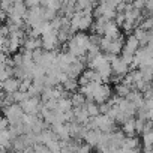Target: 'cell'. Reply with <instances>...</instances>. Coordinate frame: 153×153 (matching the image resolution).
<instances>
[{
	"mask_svg": "<svg viewBox=\"0 0 153 153\" xmlns=\"http://www.w3.org/2000/svg\"><path fill=\"white\" fill-rule=\"evenodd\" d=\"M117 107H119V110L120 111H123L125 114H128L129 117H134L135 114H137V107L131 102V101H128L126 98H120L119 99V102L116 104Z\"/></svg>",
	"mask_w": 153,
	"mask_h": 153,
	"instance_id": "2e32d148",
	"label": "cell"
},
{
	"mask_svg": "<svg viewBox=\"0 0 153 153\" xmlns=\"http://www.w3.org/2000/svg\"><path fill=\"white\" fill-rule=\"evenodd\" d=\"M90 36L86 35V32H76L72 35V38L66 42L68 47V53L71 56H74L75 59H81L83 56H86V53L90 48Z\"/></svg>",
	"mask_w": 153,
	"mask_h": 153,
	"instance_id": "6da1fadb",
	"label": "cell"
},
{
	"mask_svg": "<svg viewBox=\"0 0 153 153\" xmlns=\"http://www.w3.org/2000/svg\"><path fill=\"white\" fill-rule=\"evenodd\" d=\"M72 108H74V107H72L71 98H60V99H57V110H59V111L65 113V111H69V110H72Z\"/></svg>",
	"mask_w": 153,
	"mask_h": 153,
	"instance_id": "83f0119b",
	"label": "cell"
},
{
	"mask_svg": "<svg viewBox=\"0 0 153 153\" xmlns=\"http://www.w3.org/2000/svg\"><path fill=\"white\" fill-rule=\"evenodd\" d=\"M149 153H153V147H152V149H150V152H149Z\"/></svg>",
	"mask_w": 153,
	"mask_h": 153,
	"instance_id": "c3c4849f",
	"label": "cell"
},
{
	"mask_svg": "<svg viewBox=\"0 0 153 153\" xmlns=\"http://www.w3.org/2000/svg\"><path fill=\"white\" fill-rule=\"evenodd\" d=\"M140 71H141L143 80L150 84V81L153 80V68L152 66H144V68H140Z\"/></svg>",
	"mask_w": 153,
	"mask_h": 153,
	"instance_id": "d6a6232c",
	"label": "cell"
},
{
	"mask_svg": "<svg viewBox=\"0 0 153 153\" xmlns=\"http://www.w3.org/2000/svg\"><path fill=\"white\" fill-rule=\"evenodd\" d=\"M20 107L23 108L24 114H32V116H38V113L41 111L42 102H41V98H36V96H30V98H27L26 101H23V102L20 104Z\"/></svg>",
	"mask_w": 153,
	"mask_h": 153,
	"instance_id": "8992f818",
	"label": "cell"
},
{
	"mask_svg": "<svg viewBox=\"0 0 153 153\" xmlns=\"http://www.w3.org/2000/svg\"><path fill=\"white\" fill-rule=\"evenodd\" d=\"M104 36L105 38H110V39H117L120 38V30H119V26L116 24V21H108L107 27H105V32H104Z\"/></svg>",
	"mask_w": 153,
	"mask_h": 153,
	"instance_id": "ffe728a7",
	"label": "cell"
},
{
	"mask_svg": "<svg viewBox=\"0 0 153 153\" xmlns=\"http://www.w3.org/2000/svg\"><path fill=\"white\" fill-rule=\"evenodd\" d=\"M57 15H59V12H57V11H54V9H50V8H45V6H44V20H45V21H48V23H50V21H53Z\"/></svg>",
	"mask_w": 153,
	"mask_h": 153,
	"instance_id": "836d02e7",
	"label": "cell"
},
{
	"mask_svg": "<svg viewBox=\"0 0 153 153\" xmlns=\"http://www.w3.org/2000/svg\"><path fill=\"white\" fill-rule=\"evenodd\" d=\"M74 2H78V0H74Z\"/></svg>",
	"mask_w": 153,
	"mask_h": 153,
	"instance_id": "816d5d0a",
	"label": "cell"
},
{
	"mask_svg": "<svg viewBox=\"0 0 153 153\" xmlns=\"http://www.w3.org/2000/svg\"><path fill=\"white\" fill-rule=\"evenodd\" d=\"M134 56H135V54H132V53H129V51H125V50H122V60H123L125 63L131 65V63L134 62Z\"/></svg>",
	"mask_w": 153,
	"mask_h": 153,
	"instance_id": "d590c367",
	"label": "cell"
},
{
	"mask_svg": "<svg viewBox=\"0 0 153 153\" xmlns=\"http://www.w3.org/2000/svg\"><path fill=\"white\" fill-rule=\"evenodd\" d=\"M71 101H72V107H74V108H78V107H83V105H84L86 96L78 92V93H74V95L71 96Z\"/></svg>",
	"mask_w": 153,
	"mask_h": 153,
	"instance_id": "1f68e13d",
	"label": "cell"
},
{
	"mask_svg": "<svg viewBox=\"0 0 153 153\" xmlns=\"http://www.w3.org/2000/svg\"><path fill=\"white\" fill-rule=\"evenodd\" d=\"M102 2H104L105 5H108L110 8H114V9H116V8L123 2V0H102Z\"/></svg>",
	"mask_w": 153,
	"mask_h": 153,
	"instance_id": "f35d334b",
	"label": "cell"
},
{
	"mask_svg": "<svg viewBox=\"0 0 153 153\" xmlns=\"http://www.w3.org/2000/svg\"><path fill=\"white\" fill-rule=\"evenodd\" d=\"M75 153H90V146L89 144H81Z\"/></svg>",
	"mask_w": 153,
	"mask_h": 153,
	"instance_id": "60d3db41",
	"label": "cell"
},
{
	"mask_svg": "<svg viewBox=\"0 0 153 153\" xmlns=\"http://www.w3.org/2000/svg\"><path fill=\"white\" fill-rule=\"evenodd\" d=\"M95 122H96L98 129H99L101 132H104V134H111V132L116 131V122H114L111 117H108L107 114H99V116H96V117H95Z\"/></svg>",
	"mask_w": 153,
	"mask_h": 153,
	"instance_id": "52a82bcc",
	"label": "cell"
},
{
	"mask_svg": "<svg viewBox=\"0 0 153 153\" xmlns=\"http://www.w3.org/2000/svg\"><path fill=\"white\" fill-rule=\"evenodd\" d=\"M101 137H102V132H101L99 129H96V131H90V129H89V131L86 132L84 141H86V144H89L90 147H93V146H98V144H99Z\"/></svg>",
	"mask_w": 153,
	"mask_h": 153,
	"instance_id": "ac0fdd59",
	"label": "cell"
},
{
	"mask_svg": "<svg viewBox=\"0 0 153 153\" xmlns=\"http://www.w3.org/2000/svg\"><path fill=\"white\" fill-rule=\"evenodd\" d=\"M95 5L90 2V0H78L75 2V9L80 12H93Z\"/></svg>",
	"mask_w": 153,
	"mask_h": 153,
	"instance_id": "484cf974",
	"label": "cell"
},
{
	"mask_svg": "<svg viewBox=\"0 0 153 153\" xmlns=\"http://www.w3.org/2000/svg\"><path fill=\"white\" fill-rule=\"evenodd\" d=\"M3 114H5V119L8 120L9 126H14V125L23 122V117H24V111L20 107V104H12V105L3 108Z\"/></svg>",
	"mask_w": 153,
	"mask_h": 153,
	"instance_id": "3957f363",
	"label": "cell"
},
{
	"mask_svg": "<svg viewBox=\"0 0 153 153\" xmlns=\"http://www.w3.org/2000/svg\"><path fill=\"white\" fill-rule=\"evenodd\" d=\"M74 116H75V122L80 123V125H86L90 119L89 113L84 110V107H78V108H74Z\"/></svg>",
	"mask_w": 153,
	"mask_h": 153,
	"instance_id": "7402d4cb",
	"label": "cell"
},
{
	"mask_svg": "<svg viewBox=\"0 0 153 153\" xmlns=\"http://www.w3.org/2000/svg\"><path fill=\"white\" fill-rule=\"evenodd\" d=\"M146 9L149 12H153V0H147L146 2Z\"/></svg>",
	"mask_w": 153,
	"mask_h": 153,
	"instance_id": "ee69618b",
	"label": "cell"
},
{
	"mask_svg": "<svg viewBox=\"0 0 153 153\" xmlns=\"http://www.w3.org/2000/svg\"><path fill=\"white\" fill-rule=\"evenodd\" d=\"M84 63L80 60V59H76L74 63L69 65V68L65 71V74L68 75V78H74V80H78V76L84 72Z\"/></svg>",
	"mask_w": 153,
	"mask_h": 153,
	"instance_id": "30bf717a",
	"label": "cell"
},
{
	"mask_svg": "<svg viewBox=\"0 0 153 153\" xmlns=\"http://www.w3.org/2000/svg\"><path fill=\"white\" fill-rule=\"evenodd\" d=\"M12 96H14V101H15V104H21L23 101H26L27 98H30V95H29L27 92H21V90L15 92Z\"/></svg>",
	"mask_w": 153,
	"mask_h": 153,
	"instance_id": "e575fe53",
	"label": "cell"
},
{
	"mask_svg": "<svg viewBox=\"0 0 153 153\" xmlns=\"http://www.w3.org/2000/svg\"><path fill=\"white\" fill-rule=\"evenodd\" d=\"M140 29H143V30H146L147 32V29H153V17H150V18H146L144 21H143V24H141V27Z\"/></svg>",
	"mask_w": 153,
	"mask_h": 153,
	"instance_id": "74e56055",
	"label": "cell"
},
{
	"mask_svg": "<svg viewBox=\"0 0 153 153\" xmlns=\"http://www.w3.org/2000/svg\"><path fill=\"white\" fill-rule=\"evenodd\" d=\"M33 152L35 153H53L45 144H35L33 146Z\"/></svg>",
	"mask_w": 153,
	"mask_h": 153,
	"instance_id": "8d00e7d4",
	"label": "cell"
},
{
	"mask_svg": "<svg viewBox=\"0 0 153 153\" xmlns=\"http://www.w3.org/2000/svg\"><path fill=\"white\" fill-rule=\"evenodd\" d=\"M20 47H23V41L17 39V38H12V36H8V41H6V45H5V50L3 53H11V54H15L18 53Z\"/></svg>",
	"mask_w": 153,
	"mask_h": 153,
	"instance_id": "e0dca14e",
	"label": "cell"
},
{
	"mask_svg": "<svg viewBox=\"0 0 153 153\" xmlns=\"http://www.w3.org/2000/svg\"><path fill=\"white\" fill-rule=\"evenodd\" d=\"M152 33H153V29H152Z\"/></svg>",
	"mask_w": 153,
	"mask_h": 153,
	"instance_id": "f5cc1de1",
	"label": "cell"
},
{
	"mask_svg": "<svg viewBox=\"0 0 153 153\" xmlns=\"http://www.w3.org/2000/svg\"><path fill=\"white\" fill-rule=\"evenodd\" d=\"M23 48L27 51H35L38 48H42V39L41 38H30L26 36L24 42H23Z\"/></svg>",
	"mask_w": 153,
	"mask_h": 153,
	"instance_id": "d6986e66",
	"label": "cell"
},
{
	"mask_svg": "<svg viewBox=\"0 0 153 153\" xmlns=\"http://www.w3.org/2000/svg\"><path fill=\"white\" fill-rule=\"evenodd\" d=\"M8 120L5 119V117H0V132L2 131H5V129H8Z\"/></svg>",
	"mask_w": 153,
	"mask_h": 153,
	"instance_id": "b9f144b4",
	"label": "cell"
},
{
	"mask_svg": "<svg viewBox=\"0 0 153 153\" xmlns=\"http://www.w3.org/2000/svg\"><path fill=\"white\" fill-rule=\"evenodd\" d=\"M0 93H2V83H0Z\"/></svg>",
	"mask_w": 153,
	"mask_h": 153,
	"instance_id": "7dc6e473",
	"label": "cell"
},
{
	"mask_svg": "<svg viewBox=\"0 0 153 153\" xmlns=\"http://www.w3.org/2000/svg\"><path fill=\"white\" fill-rule=\"evenodd\" d=\"M107 24H108V20H105L104 17H98V18H95L93 26H92V29H93L95 35H99V36H101V35H104Z\"/></svg>",
	"mask_w": 153,
	"mask_h": 153,
	"instance_id": "cb8c5ba5",
	"label": "cell"
},
{
	"mask_svg": "<svg viewBox=\"0 0 153 153\" xmlns=\"http://www.w3.org/2000/svg\"><path fill=\"white\" fill-rule=\"evenodd\" d=\"M84 110L89 113V116L90 117H96V116H99L101 113H99V104H96L93 99H86V102H84Z\"/></svg>",
	"mask_w": 153,
	"mask_h": 153,
	"instance_id": "d4e9b609",
	"label": "cell"
},
{
	"mask_svg": "<svg viewBox=\"0 0 153 153\" xmlns=\"http://www.w3.org/2000/svg\"><path fill=\"white\" fill-rule=\"evenodd\" d=\"M24 3L27 8H33V6H41V0H24Z\"/></svg>",
	"mask_w": 153,
	"mask_h": 153,
	"instance_id": "ab89813d",
	"label": "cell"
},
{
	"mask_svg": "<svg viewBox=\"0 0 153 153\" xmlns=\"http://www.w3.org/2000/svg\"><path fill=\"white\" fill-rule=\"evenodd\" d=\"M8 20V12H5L3 9H0V24H5Z\"/></svg>",
	"mask_w": 153,
	"mask_h": 153,
	"instance_id": "7bdbcfd3",
	"label": "cell"
},
{
	"mask_svg": "<svg viewBox=\"0 0 153 153\" xmlns=\"http://www.w3.org/2000/svg\"><path fill=\"white\" fill-rule=\"evenodd\" d=\"M125 3H134V0H123Z\"/></svg>",
	"mask_w": 153,
	"mask_h": 153,
	"instance_id": "bcb514c9",
	"label": "cell"
},
{
	"mask_svg": "<svg viewBox=\"0 0 153 153\" xmlns=\"http://www.w3.org/2000/svg\"><path fill=\"white\" fill-rule=\"evenodd\" d=\"M90 2H92L93 5H96V3H101V2H102V0H90Z\"/></svg>",
	"mask_w": 153,
	"mask_h": 153,
	"instance_id": "f6af8a7d",
	"label": "cell"
},
{
	"mask_svg": "<svg viewBox=\"0 0 153 153\" xmlns=\"http://www.w3.org/2000/svg\"><path fill=\"white\" fill-rule=\"evenodd\" d=\"M93 14L92 12H81L80 15V21H78V32H86L89 29H92L93 26Z\"/></svg>",
	"mask_w": 153,
	"mask_h": 153,
	"instance_id": "9a60e30c",
	"label": "cell"
},
{
	"mask_svg": "<svg viewBox=\"0 0 153 153\" xmlns=\"http://www.w3.org/2000/svg\"><path fill=\"white\" fill-rule=\"evenodd\" d=\"M50 129L56 134V137H57L60 141H66V140H69V138H71L69 123H68V122H65V123H59V125H53Z\"/></svg>",
	"mask_w": 153,
	"mask_h": 153,
	"instance_id": "7c38bea8",
	"label": "cell"
},
{
	"mask_svg": "<svg viewBox=\"0 0 153 153\" xmlns=\"http://www.w3.org/2000/svg\"><path fill=\"white\" fill-rule=\"evenodd\" d=\"M62 87L69 92V93H74L76 89H80V84H78V80H74V78H66V81L62 84Z\"/></svg>",
	"mask_w": 153,
	"mask_h": 153,
	"instance_id": "f546056e",
	"label": "cell"
},
{
	"mask_svg": "<svg viewBox=\"0 0 153 153\" xmlns=\"http://www.w3.org/2000/svg\"><path fill=\"white\" fill-rule=\"evenodd\" d=\"M111 87H110V84H105V83H102V84H99L98 86V89L95 90V93H93V101L96 102V104H104V102H107L110 98H111Z\"/></svg>",
	"mask_w": 153,
	"mask_h": 153,
	"instance_id": "ba28073f",
	"label": "cell"
},
{
	"mask_svg": "<svg viewBox=\"0 0 153 153\" xmlns=\"http://www.w3.org/2000/svg\"><path fill=\"white\" fill-rule=\"evenodd\" d=\"M150 86H152V87H153V80H152V81H150Z\"/></svg>",
	"mask_w": 153,
	"mask_h": 153,
	"instance_id": "681fc988",
	"label": "cell"
},
{
	"mask_svg": "<svg viewBox=\"0 0 153 153\" xmlns=\"http://www.w3.org/2000/svg\"><path fill=\"white\" fill-rule=\"evenodd\" d=\"M27 9L29 8L26 6L24 2H15L14 6H12V9L8 12V18L9 20H18V18H23L24 20V17L27 14Z\"/></svg>",
	"mask_w": 153,
	"mask_h": 153,
	"instance_id": "8fae6325",
	"label": "cell"
},
{
	"mask_svg": "<svg viewBox=\"0 0 153 153\" xmlns=\"http://www.w3.org/2000/svg\"><path fill=\"white\" fill-rule=\"evenodd\" d=\"M138 138L137 137H125L123 143H122V147L123 149H131V150H137L138 149Z\"/></svg>",
	"mask_w": 153,
	"mask_h": 153,
	"instance_id": "f1b7e54d",
	"label": "cell"
},
{
	"mask_svg": "<svg viewBox=\"0 0 153 153\" xmlns=\"http://www.w3.org/2000/svg\"><path fill=\"white\" fill-rule=\"evenodd\" d=\"M122 131H123L125 135H128V137H134L135 132H137V129H135V119L132 117V119L126 120V122L123 123V126H122Z\"/></svg>",
	"mask_w": 153,
	"mask_h": 153,
	"instance_id": "4316f807",
	"label": "cell"
},
{
	"mask_svg": "<svg viewBox=\"0 0 153 153\" xmlns=\"http://www.w3.org/2000/svg\"><path fill=\"white\" fill-rule=\"evenodd\" d=\"M42 39V50L45 51H57V47L60 44L59 41V36H57V32L53 30L51 27L41 36Z\"/></svg>",
	"mask_w": 153,
	"mask_h": 153,
	"instance_id": "277c9868",
	"label": "cell"
},
{
	"mask_svg": "<svg viewBox=\"0 0 153 153\" xmlns=\"http://www.w3.org/2000/svg\"><path fill=\"white\" fill-rule=\"evenodd\" d=\"M126 99L128 101H131L137 108H140V107H143L144 105V98H143V93L140 92V90H137V89H132L131 92H129V95L126 96Z\"/></svg>",
	"mask_w": 153,
	"mask_h": 153,
	"instance_id": "44dd1931",
	"label": "cell"
},
{
	"mask_svg": "<svg viewBox=\"0 0 153 153\" xmlns=\"http://www.w3.org/2000/svg\"><path fill=\"white\" fill-rule=\"evenodd\" d=\"M75 60H76V59L66 51V53H57V60H56V62H57L59 69H60L62 72H65V71L69 68V65L74 63Z\"/></svg>",
	"mask_w": 153,
	"mask_h": 153,
	"instance_id": "5bb4252c",
	"label": "cell"
},
{
	"mask_svg": "<svg viewBox=\"0 0 153 153\" xmlns=\"http://www.w3.org/2000/svg\"><path fill=\"white\" fill-rule=\"evenodd\" d=\"M33 153H35V152H33Z\"/></svg>",
	"mask_w": 153,
	"mask_h": 153,
	"instance_id": "db71d44e",
	"label": "cell"
},
{
	"mask_svg": "<svg viewBox=\"0 0 153 153\" xmlns=\"http://www.w3.org/2000/svg\"><path fill=\"white\" fill-rule=\"evenodd\" d=\"M20 80L15 78V76H9L8 80H5L2 83V92L3 93H9V95H14L15 92L20 90Z\"/></svg>",
	"mask_w": 153,
	"mask_h": 153,
	"instance_id": "4fadbf2b",
	"label": "cell"
},
{
	"mask_svg": "<svg viewBox=\"0 0 153 153\" xmlns=\"http://www.w3.org/2000/svg\"><path fill=\"white\" fill-rule=\"evenodd\" d=\"M101 51H104L105 54H114L117 56L119 53H122L123 50V38H117V39H110V38H101Z\"/></svg>",
	"mask_w": 153,
	"mask_h": 153,
	"instance_id": "7a4b0ae2",
	"label": "cell"
},
{
	"mask_svg": "<svg viewBox=\"0 0 153 153\" xmlns=\"http://www.w3.org/2000/svg\"><path fill=\"white\" fill-rule=\"evenodd\" d=\"M24 21H26V26H29V27H33V26L45 21L44 20V6L41 5V6L29 8L27 9V14L24 17Z\"/></svg>",
	"mask_w": 153,
	"mask_h": 153,
	"instance_id": "5b68a950",
	"label": "cell"
},
{
	"mask_svg": "<svg viewBox=\"0 0 153 153\" xmlns=\"http://www.w3.org/2000/svg\"><path fill=\"white\" fill-rule=\"evenodd\" d=\"M132 90V87L131 86H128L126 83H120V84H117L116 86V93H117V96L119 98H126L128 95H129V92Z\"/></svg>",
	"mask_w": 153,
	"mask_h": 153,
	"instance_id": "4dcf8cb0",
	"label": "cell"
},
{
	"mask_svg": "<svg viewBox=\"0 0 153 153\" xmlns=\"http://www.w3.org/2000/svg\"><path fill=\"white\" fill-rule=\"evenodd\" d=\"M15 2H24V0H15Z\"/></svg>",
	"mask_w": 153,
	"mask_h": 153,
	"instance_id": "f907efd6",
	"label": "cell"
},
{
	"mask_svg": "<svg viewBox=\"0 0 153 153\" xmlns=\"http://www.w3.org/2000/svg\"><path fill=\"white\" fill-rule=\"evenodd\" d=\"M110 65H111L113 74L117 75L119 78H125V75L129 72V65L125 63V62L122 60V57H117V56H116V57L110 62Z\"/></svg>",
	"mask_w": 153,
	"mask_h": 153,
	"instance_id": "9c48e42d",
	"label": "cell"
},
{
	"mask_svg": "<svg viewBox=\"0 0 153 153\" xmlns=\"http://www.w3.org/2000/svg\"><path fill=\"white\" fill-rule=\"evenodd\" d=\"M138 48H140V42H138V39H137L134 35H129V36L126 38V41H125L123 50H125V51H129V53H132V54H135Z\"/></svg>",
	"mask_w": 153,
	"mask_h": 153,
	"instance_id": "603a6c76",
	"label": "cell"
}]
</instances>
